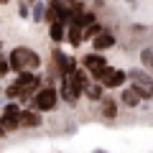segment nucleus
<instances>
[{"instance_id":"f257e3e1","label":"nucleus","mask_w":153,"mask_h":153,"mask_svg":"<svg viewBox=\"0 0 153 153\" xmlns=\"http://www.w3.org/2000/svg\"><path fill=\"white\" fill-rule=\"evenodd\" d=\"M8 61H10L13 71H23V69L36 71V69H41V56L33 49H26V46H16L10 51V56H8Z\"/></svg>"},{"instance_id":"f03ea898","label":"nucleus","mask_w":153,"mask_h":153,"mask_svg":"<svg viewBox=\"0 0 153 153\" xmlns=\"http://www.w3.org/2000/svg\"><path fill=\"white\" fill-rule=\"evenodd\" d=\"M31 105L38 112H51V110H56V105H59V89L54 84H41L36 89V94H33Z\"/></svg>"},{"instance_id":"7ed1b4c3","label":"nucleus","mask_w":153,"mask_h":153,"mask_svg":"<svg viewBox=\"0 0 153 153\" xmlns=\"http://www.w3.org/2000/svg\"><path fill=\"white\" fill-rule=\"evenodd\" d=\"M82 94H84V87L74 79V74H64L59 79V100H64L66 105L74 107V105L82 100Z\"/></svg>"},{"instance_id":"20e7f679","label":"nucleus","mask_w":153,"mask_h":153,"mask_svg":"<svg viewBox=\"0 0 153 153\" xmlns=\"http://www.w3.org/2000/svg\"><path fill=\"white\" fill-rule=\"evenodd\" d=\"M51 64H54L56 71L64 76V74H71V71L79 66V59H76V56L64 54V51H59V49H54V54H51Z\"/></svg>"},{"instance_id":"39448f33","label":"nucleus","mask_w":153,"mask_h":153,"mask_svg":"<svg viewBox=\"0 0 153 153\" xmlns=\"http://www.w3.org/2000/svg\"><path fill=\"white\" fill-rule=\"evenodd\" d=\"M79 64L84 66V69L89 71V74H100V71L105 69V66H107V59H105L102 56V51H92V54H87V56H82V59H79Z\"/></svg>"},{"instance_id":"423d86ee","label":"nucleus","mask_w":153,"mask_h":153,"mask_svg":"<svg viewBox=\"0 0 153 153\" xmlns=\"http://www.w3.org/2000/svg\"><path fill=\"white\" fill-rule=\"evenodd\" d=\"M115 44H117V38H115V33L107 31V28H102V31L92 38V49H94V51H102V54H105L107 49H112Z\"/></svg>"},{"instance_id":"0eeeda50","label":"nucleus","mask_w":153,"mask_h":153,"mask_svg":"<svg viewBox=\"0 0 153 153\" xmlns=\"http://www.w3.org/2000/svg\"><path fill=\"white\" fill-rule=\"evenodd\" d=\"M100 115H102V120H115L117 117V100L115 97H102L100 100Z\"/></svg>"},{"instance_id":"6e6552de","label":"nucleus","mask_w":153,"mask_h":153,"mask_svg":"<svg viewBox=\"0 0 153 153\" xmlns=\"http://www.w3.org/2000/svg\"><path fill=\"white\" fill-rule=\"evenodd\" d=\"M41 112L36 107L33 110H21V128H41Z\"/></svg>"},{"instance_id":"1a4fd4ad","label":"nucleus","mask_w":153,"mask_h":153,"mask_svg":"<svg viewBox=\"0 0 153 153\" xmlns=\"http://www.w3.org/2000/svg\"><path fill=\"white\" fill-rule=\"evenodd\" d=\"M117 100H120V105H125V107H140V102H143V97L133 87H123V92H120Z\"/></svg>"},{"instance_id":"9d476101","label":"nucleus","mask_w":153,"mask_h":153,"mask_svg":"<svg viewBox=\"0 0 153 153\" xmlns=\"http://www.w3.org/2000/svg\"><path fill=\"white\" fill-rule=\"evenodd\" d=\"M84 94H87L89 102H100V100L105 97V84H100L97 79H92V82L84 84Z\"/></svg>"},{"instance_id":"9b49d317","label":"nucleus","mask_w":153,"mask_h":153,"mask_svg":"<svg viewBox=\"0 0 153 153\" xmlns=\"http://www.w3.org/2000/svg\"><path fill=\"white\" fill-rule=\"evenodd\" d=\"M49 38L54 41V44L66 41V23L64 21H51L49 23Z\"/></svg>"},{"instance_id":"f8f14e48","label":"nucleus","mask_w":153,"mask_h":153,"mask_svg":"<svg viewBox=\"0 0 153 153\" xmlns=\"http://www.w3.org/2000/svg\"><path fill=\"white\" fill-rule=\"evenodd\" d=\"M66 41H69V46H79L84 41V31L82 26H76V23H66Z\"/></svg>"},{"instance_id":"ddd939ff","label":"nucleus","mask_w":153,"mask_h":153,"mask_svg":"<svg viewBox=\"0 0 153 153\" xmlns=\"http://www.w3.org/2000/svg\"><path fill=\"white\" fill-rule=\"evenodd\" d=\"M0 125L5 130H16V128H21V117L10 115V112H0Z\"/></svg>"},{"instance_id":"4468645a","label":"nucleus","mask_w":153,"mask_h":153,"mask_svg":"<svg viewBox=\"0 0 153 153\" xmlns=\"http://www.w3.org/2000/svg\"><path fill=\"white\" fill-rule=\"evenodd\" d=\"M102 28H105V26H102L100 21H94V23H89V26H84V28H82V31H84V41H92V38L97 36Z\"/></svg>"},{"instance_id":"2eb2a0df","label":"nucleus","mask_w":153,"mask_h":153,"mask_svg":"<svg viewBox=\"0 0 153 153\" xmlns=\"http://www.w3.org/2000/svg\"><path fill=\"white\" fill-rule=\"evenodd\" d=\"M44 18H46V5L41 3V0H36V3H33V21L44 23Z\"/></svg>"},{"instance_id":"dca6fc26","label":"nucleus","mask_w":153,"mask_h":153,"mask_svg":"<svg viewBox=\"0 0 153 153\" xmlns=\"http://www.w3.org/2000/svg\"><path fill=\"white\" fill-rule=\"evenodd\" d=\"M151 61H153V49H143L140 51V66H143V69H148Z\"/></svg>"},{"instance_id":"f3484780","label":"nucleus","mask_w":153,"mask_h":153,"mask_svg":"<svg viewBox=\"0 0 153 153\" xmlns=\"http://www.w3.org/2000/svg\"><path fill=\"white\" fill-rule=\"evenodd\" d=\"M18 94H21V87H18V84L13 82L10 87L5 89V97H8V100H18Z\"/></svg>"},{"instance_id":"a211bd4d","label":"nucleus","mask_w":153,"mask_h":153,"mask_svg":"<svg viewBox=\"0 0 153 153\" xmlns=\"http://www.w3.org/2000/svg\"><path fill=\"white\" fill-rule=\"evenodd\" d=\"M8 71H10V61H8L3 54H0V76H5Z\"/></svg>"},{"instance_id":"6ab92c4d","label":"nucleus","mask_w":153,"mask_h":153,"mask_svg":"<svg viewBox=\"0 0 153 153\" xmlns=\"http://www.w3.org/2000/svg\"><path fill=\"white\" fill-rule=\"evenodd\" d=\"M18 13H21V18H28V16H31V8H28V0H21V5H18Z\"/></svg>"},{"instance_id":"aec40b11","label":"nucleus","mask_w":153,"mask_h":153,"mask_svg":"<svg viewBox=\"0 0 153 153\" xmlns=\"http://www.w3.org/2000/svg\"><path fill=\"white\" fill-rule=\"evenodd\" d=\"M5 133H8V130H5L3 125H0V138H5Z\"/></svg>"},{"instance_id":"412c9836","label":"nucleus","mask_w":153,"mask_h":153,"mask_svg":"<svg viewBox=\"0 0 153 153\" xmlns=\"http://www.w3.org/2000/svg\"><path fill=\"white\" fill-rule=\"evenodd\" d=\"M5 3H8V0H0V5H5Z\"/></svg>"},{"instance_id":"4be33fe9","label":"nucleus","mask_w":153,"mask_h":153,"mask_svg":"<svg viewBox=\"0 0 153 153\" xmlns=\"http://www.w3.org/2000/svg\"><path fill=\"white\" fill-rule=\"evenodd\" d=\"M28 3H36V0H28Z\"/></svg>"},{"instance_id":"5701e85b","label":"nucleus","mask_w":153,"mask_h":153,"mask_svg":"<svg viewBox=\"0 0 153 153\" xmlns=\"http://www.w3.org/2000/svg\"><path fill=\"white\" fill-rule=\"evenodd\" d=\"M125 3H133V0H125Z\"/></svg>"},{"instance_id":"b1692460","label":"nucleus","mask_w":153,"mask_h":153,"mask_svg":"<svg viewBox=\"0 0 153 153\" xmlns=\"http://www.w3.org/2000/svg\"><path fill=\"white\" fill-rule=\"evenodd\" d=\"M151 69H153V61H151Z\"/></svg>"},{"instance_id":"393cba45","label":"nucleus","mask_w":153,"mask_h":153,"mask_svg":"<svg viewBox=\"0 0 153 153\" xmlns=\"http://www.w3.org/2000/svg\"><path fill=\"white\" fill-rule=\"evenodd\" d=\"M0 46H3V41H0Z\"/></svg>"}]
</instances>
